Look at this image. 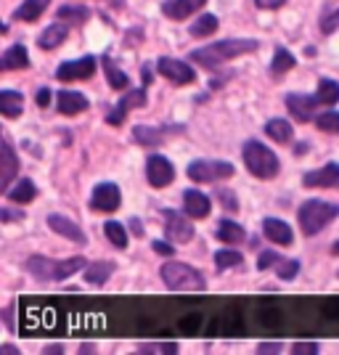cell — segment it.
<instances>
[{"mask_svg":"<svg viewBox=\"0 0 339 355\" xmlns=\"http://www.w3.org/2000/svg\"><path fill=\"white\" fill-rule=\"evenodd\" d=\"M35 98H37V106H48V104H51V90H48V88H40Z\"/></svg>","mask_w":339,"mask_h":355,"instance_id":"47","label":"cell"},{"mask_svg":"<svg viewBox=\"0 0 339 355\" xmlns=\"http://www.w3.org/2000/svg\"><path fill=\"white\" fill-rule=\"evenodd\" d=\"M122 205V193L114 183H98L90 196V209L96 212H114Z\"/></svg>","mask_w":339,"mask_h":355,"instance_id":"9","label":"cell"},{"mask_svg":"<svg viewBox=\"0 0 339 355\" xmlns=\"http://www.w3.org/2000/svg\"><path fill=\"white\" fill-rule=\"evenodd\" d=\"M331 250H334V254H339V241L334 244V247H331Z\"/></svg>","mask_w":339,"mask_h":355,"instance_id":"56","label":"cell"},{"mask_svg":"<svg viewBox=\"0 0 339 355\" xmlns=\"http://www.w3.org/2000/svg\"><path fill=\"white\" fill-rule=\"evenodd\" d=\"M141 106H146V90L144 88L128 90V96H122V101L117 104V109L106 114V122H109V125H119L130 109H141Z\"/></svg>","mask_w":339,"mask_h":355,"instance_id":"12","label":"cell"},{"mask_svg":"<svg viewBox=\"0 0 339 355\" xmlns=\"http://www.w3.org/2000/svg\"><path fill=\"white\" fill-rule=\"evenodd\" d=\"M0 218L8 223V220H21L24 215H14V209H0Z\"/></svg>","mask_w":339,"mask_h":355,"instance_id":"49","label":"cell"},{"mask_svg":"<svg viewBox=\"0 0 339 355\" xmlns=\"http://www.w3.org/2000/svg\"><path fill=\"white\" fill-rule=\"evenodd\" d=\"M93 350H96L93 345H82V347H80V353H93Z\"/></svg>","mask_w":339,"mask_h":355,"instance_id":"55","label":"cell"},{"mask_svg":"<svg viewBox=\"0 0 339 355\" xmlns=\"http://www.w3.org/2000/svg\"><path fill=\"white\" fill-rule=\"evenodd\" d=\"M157 69L173 85H191L193 80H196V72L191 69V64H186V61L180 59H170V56H162V59L157 61Z\"/></svg>","mask_w":339,"mask_h":355,"instance_id":"6","label":"cell"},{"mask_svg":"<svg viewBox=\"0 0 339 355\" xmlns=\"http://www.w3.org/2000/svg\"><path fill=\"white\" fill-rule=\"evenodd\" d=\"M6 193H8V199L16 202V205H27V202H32V199L37 196V189H35V183H32V180L21 178V180H19L16 186H11Z\"/></svg>","mask_w":339,"mask_h":355,"instance_id":"25","label":"cell"},{"mask_svg":"<svg viewBox=\"0 0 339 355\" xmlns=\"http://www.w3.org/2000/svg\"><path fill=\"white\" fill-rule=\"evenodd\" d=\"M257 350H260V353H281L284 345H281V342H263Z\"/></svg>","mask_w":339,"mask_h":355,"instance_id":"46","label":"cell"},{"mask_svg":"<svg viewBox=\"0 0 339 355\" xmlns=\"http://www.w3.org/2000/svg\"><path fill=\"white\" fill-rule=\"evenodd\" d=\"M295 56L286 51V48H276V53H273V64H270V74H286L289 69H295Z\"/></svg>","mask_w":339,"mask_h":355,"instance_id":"32","label":"cell"},{"mask_svg":"<svg viewBox=\"0 0 339 355\" xmlns=\"http://www.w3.org/2000/svg\"><path fill=\"white\" fill-rule=\"evenodd\" d=\"M164 234L173 244H189L196 231L186 215H180L175 209H167L164 212Z\"/></svg>","mask_w":339,"mask_h":355,"instance_id":"7","label":"cell"},{"mask_svg":"<svg viewBox=\"0 0 339 355\" xmlns=\"http://www.w3.org/2000/svg\"><path fill=\"white\" fill-rule=\"evenodd\" d=\"M45 353H64V347L61 345H51V347H45Z\"/></svg>","mask_w":339,"mask_h":355,"instance_id":"52","label":"cell"},{"mask_svg":"<svg viewBox=\"0 0 339 355\" xmlns=\"http://www.w3.org/2000/svg\"><path fill=\"white\" fill-rule=\"evenodd\" d=\"M144 85H148V83H151V77H154V74H151V69H148V67H144Z\"/></svg>","mask_w":339,"mask_h":355,"instance_id":"51","label":"cell"},{"mask_svg":"<svg viewBox=\"0 0 339 355\" xmlns=\"http://www.w3.org/2000/svg\"><path fill=\"white\" fill-rule=\"evenodd\" d=\"M16 170H19V162H16V154L8 141H3V180H0V189L8 191L11 189V180H14Z\"/></svg>","mask_w":339,"mask_h":355,"instance_id":"22","label":"cell"},{"mask_svg":"<svg viewBox=\"0 0 339 355\" xmlns=\"http://www.w3.org/2000/svg\"><path fill=\"white\" fill-rule=\"evenodd\" d=\"M286 0H254V6H260V8H281Z\"/></svg>","mask_w":339,"mask_h":355,"instance_id":"48","label":"cell"},{"mask_svg":"<svg viewBox=\"0 0 339 355\" xmlns=\"http://www.w3.org/2000/svg\"><path fill=\"white\" fill-rule=\"evenodd\" d=\"M236 173V167L231 162H220V159H196L189 164V178L196 183H215V180H225Z\"/></svg>","mask_w":339,"mask_h":355,"instance_id":"5","label":"cell"},{"mask_svg":"<svg viewBox=\"0 0 339 355\" xmlns=\"http://www.w3.org/2000/svg\"><path fill=\"white\" fill-rule=\"evenodd\" d=\"M218 239L225 241V244H241V241L247 239V234H244V228H241L238 223L223 220L220 225H218Z\"/></svg>","mask_w":339,"mask_h":355,"instance_id":"29","label":"cell"},{"mask_svg":"<svg viewBox=\"0 0 339 355\" xmlns=\"http://www.w3.org/2000/svg\"><path fill=\"white\" fill-rule=\"evenodd\" d=\"M318 96H305V93H289L286 96V109L297 122H310L318 112Z\"/></svg>","mask_w":339,"mask_h":355,"instance_id":"10","label":"cell"},{"mask_svg":"<svg viewBox=\"0 0 339 355\" xmlns=\"http://www.w3.org/2000/svg\"><path fill=\"white\" fill-rule=\"evenodd\" d=\"M205 3L207 0H164L162 14L170 16V19H175V21H183V19H189L193 11H199Z\"/></svg>","mask_w":339,"mask_h":355,"instance_id":"15","label":"cell"},{"mask_svg":"<svg viewBox=\"0 0 339 355\" xmlns=\"http://www.w3.org/2000/svg\"><path fill=\"white\" fill-rule=\"evenodd\" d=\"M315 125L324 130V133H339V112H326L315 117Z\"/></svg>","mask_w":339,"mask_h":355,"instance_id":"38","label":"cell"},{"mask_svg":"<svg viewBox=\"0 0 339 355\" xmlns=\"http://www.w3.org/2000/svg\"><path fill=\"white\" fill-rule=\"evenodd\" d=\"M103 234H106V239H109L117 250H125V247H128V231H125V225H122V223L109 220L106 225H103Z\"/></svg>","mask_w":339,"mask_h":355,"instance_id":"34","label":"cell"},{"mask_svg":"<svg viewBox=\"0 0 339 355\" xmlns=\"http://www.w3.org/2000/svg\"><path fill=\"white\" fill-rule=\"evenodd\" d=\"M159 273H162V282L167 284V289H173V292H202V289H207L205 276L186 263L170 260V263H164Z\"/></svg>","mask_w":339,"mask_h":355,"instance_id":"4","label":"cell"},{"mask_svg":"<svg viewBox=\"0 0 339 355\" xmlns=\"http://www.w3.org/2000/svg\"><path fill=\"white\" fill-rule=\"evenodd\" d=\"M48 225H51L56 234H61L64 239L74 241V244H85V234H82L80 225L72 223L69 218H64V215H51V218H48Z\"/></svg>","mask_w":339,"mask_h":355,"instance_id":"17","label":"cell"},{"mask_svg":"<svg viewBox=\"0 0 339 355\" xmlns=\"http://www.w3.org/2000/svg\"><path fill=\"white\" fill-rule=\"evenodd\" d=\"M56 104H59L61 114L74 117V114H80V112L88 109V98L82 93H77V90H61L59 96H56Z\"/></svg>","mask_w":339,"mask_h":355,"instance_id":"16","label":"cell"},{"mask_svg":"<svg viewBox=\"0 0 339 355\" xmlns=\"http://www.w3.org/2000/svg\"><path fill=\"white\" fill-rule=\"evenodd\" d=\"M263 234H266L268 241H273V244H279V247H289V244L295 241V234H292L289 223L279 220V218H268V220L263 223Z\"/></svg>","mask_w":339,"mask_h":355,"instance_id":"14","label":"cell"},{"mask_svg":"<svg viewBox=\"0 0 339 355\" xmlns=\"http://www.w3.org/2000/svg\"><path fill=\"white\" fill-rule=\"evenodd\" d=\"M112 273H114V263L101 260V263H93V266L85 268V282L101 286V284H106V279H109Z\"/></svg>","mask_w":339,"mask_h":355,"instance_id":"27","label":"cell"},{"mask_svg":"<svg viewBox=\"0 0 339 355\" xmlns=\"http://www.w3.org/2000/svg\"><path fill=\"white\" fill-rule=\"evenodd\" d=\"M85 268V260L82 257H72V260H64V263H56V282L61 279H67V276H72L77 270H82Z\"/></svg>","mask_w":339,"mask_h":355,"instance_id":"36","label":"cell"},{"mask_svg":"<svg viewBox=\"0 0 339 355\" xmlns=\"http://www.w3.org/2000/svg\"><path fill=\"white\" fill-rule=\"evenodd\" d=\"M257 45L260 43H257V40H250V37H244V40H220V43H212V45H207V48L193 51L191 61L199 64V67H205V69H218L223 61L236 59V56H244V53L257 51Z\"/></svg>","mask_w":339,"mask_h":355,"instance_id":"1","label":"cell"},{"mask_svg":"<svg viewBox=\"0 0 339 355\" xmlns=\"http://www.w3.org/2000/svg\"><path fill=\"white\" fill-rule=\"evenodd\" d=\"M133 228H135V236H144V231H141V223L133 220Z\"/></svg>","mask_w":339,"mask_h":355,"instance_id":"54","label":"cell"},{"mask_svg":"<svg viewBox=\"0 0 339 355\" xmlns=\"http://www.w3.org/2000/svg\"><path fill=\"white\" fill-rule=\"evenodd\" d=\"M266 133L268 138H273L276 144H289L292 141V135H295V130H292V125L286 122V119H270L266 125Z\"/></svg>","mask_w":339,"mask_h":355,"instance_id":"26","label":"cell"},{"mask_svg":"<svg viewBox=\"0 0 339 355\" xmlns=\"http://www.w3.org/2000/svg\"><path fill=\"white\" fill-rule=\"evenodd\" d=\"M292 350L297 355H315L318 353V342H297Z\"/></svg>","mask_w":339,"mask_h":355,"instance_id":"42","label":"cell"},{"mask_svg":"<svg viewBox=\"0 0 339 355\" xmlns=\"http://www.w3.org/2000/svg\"><path fill=\"white\" fill-rule=\"evenodd\" d=\"M0 350H3V353H19V350H16L14 345H3V347H0Z\"/></svg>","mask_w":339,"mask_h":355,"instance_id":"53","label":"cell"},{"mask_svg":"<svg viewBox=\"0 0 339 355\" xmlns=\"http://www.w3.org/2000/svg\"><path fill=\"white\" fill-rule=\"evenodd\" d=\"M276 270H279V276L284 282H292L297 273H299V263H297V260H279V263H276Z\"/></svg>","mask_w":339,"mask_h":355,"instance_id":"39","label":"cell"},{"mask_svg":"<svg viewBox=\"0 0 339 355\" xmlns=\"http://www.w3.org/2000/svg\"><path fill=\"white\" fill-rule=\"evenodd\" d=\"M103 72H106V80H109V85L114 90H125L130 85V80H128V74L117 69V64L109 59V56H103Z\"/></svg>","mask_w":339,"mask_h":355,"instance_id":"28","label":"cell"},{"mask_svg":"<svg viewBox=\"0 0 339 355\" xmlns=\"http://www.w3.org/2000/svg\"><path fill=\"white\" fill-rule=\"evenodd\" d=\"M302 183L308 189H339V162H329L321 170H313Z\"/></svg>","mask_w":339,"mask_h":355,"instance_id":"13","label":"cell"},{"mask_svg":"<svg viewBox=\"0 0 339 355\" xmlns=\"http://www.w3.org/2000/svg\"><path fill=\"white\" fill-rule=\"evenodd\" d=\"M318 101H321L324 106L337 104V101H339V83L329 80V77L318 80Z\"/></svg>","mask_w":339,"mask_h":355,"instance_id":"33","label":"cell"},{"mask_svg":"<svg viewBox=\"0 0 339 355\" xmlns=\"http://www.w3.org/2000/svg\"><path fill=\"white\" fill-rule=\"evenodd\" d=\"M146 178L154 189H164V186H170L175 180V167H173L170 159L154 154V157H148L146 162Z\"/></svg>","mask_w":339,"mask_h":355,"instance_id":"8","label":"cell"},{"mask_svg":"<svg viewBox=\"0 0 339 355\" xmlns=\"http://www.w3.org/2000/svg\"><path fill=\"white\" fill-rule=\"evenodd\" d=\"M96 72V59L93 56H82V59L74 61H64L59 69H56V77L61 83H74V80H88Z\"/></svg>","mask_w":339,"mask_h":355,"instance_id":"11","label":"cell"},{"mask_svg":"<svg viewBox=\"0 0 339 355\" xmlns=\"http://www.w3.org/2000/svg\"><path fill=\"white\" fill-rule=\"evenodd\" d=\"M24 67H30V53H27V48L21 43L11 45V48L3 53V59H0V69H6V72H11V69H24Z\"/></svg>","mask_w":339,"mask_h":355,"instance_id":"20","label":"cell"},{"mask_svg":"<svg viewBox=\"0 0 339 355\" xmlns=\"http://www.w3.org/2000/svg\"><path fill=\"white\" fill-rule=\"evenodd\" d=\"M244 164L254 178L260 180H270V178L279 175V157L260 141H247L244 144Z\"/></svg>","mask_w":339,"mask_h":355,"instance_id":"3","label":"cell"},{"mask_svg":"<svg viewBox=\"0 0 339 355\" xmlns=\"http://www.w3.org/2000/svg\"><path fill=\"white\" fill-rule=\"evenodd\" d=\"M141 353H177V342H148L138 347Z\"/></svg>","mask_w":339,"mask_h":355,"instance_id":"40","label":"cell"},{"mask_svg":"<svg viewBox=\"0 0 339 355\" xmlns=\"http://www.w3.org/2000/svg\"><path fill=\"white\" fill-rule=\"evenodd\" d=\"M279 260L281 257L276 254V252H263V254H260V260H257V268H260V270H266V268L276 266Z\"/></svg>","mask_w":339,"mask_h":355,"instance_id":"43","label":"cell"},{"mask_svg":"<svg viewBox=\"0 0 339 355\" xmlns=\"http://www.w3.org/2000/svg\"><path fill=\"white\" fill-rule=\"evenodd\" d=\"M151 247H154L157 254H162V257H170V254H173V244H167V241H154Z\"/></svg>","mask_w":339,"mask_h":355,"instance_id":"45","label":"cell"},{"mask_svg":"<svg viewBox=\"0 0 339 355\" xmlns=\"http://www.w3.org/2000/svg\"><path fill=\"white\" fill-rule=\"evenodd\" d=\"M220 199H223V205H225V209H228V212H234V209L238 207L236 196L228 191V189H220Z\"/></svg>","mask_w":339,"mask_h":355,"instance_id":"44","label":"cell"},{"mask_svg":"<svg viewBox=\"0 0 339 355\" xmlns=\"http://www.w3.org/2000/svg\"><path fill=\"white\" fill-rule=\"evenodd\" d=\"M67 35H69V27H67L64 21H53V24L45 27L43 35L37 37V45H40L43 51H53V48H59V45L67 40Z\"/></svg>","mask_w":339,"mask_h":355,"instance_id":"19","label":"cell"},{"mask_svg":"<svg viewBox=\"0 0 339 355\" xmlns=\"http://www.w3.org/2000/svg\"><path fill=\"white\" fill-rule=\"evenodd\" d=\"M339 218V205L324 202V199H308L299 207V228L305 236H315L318 231H324L331 220Z\"/></svg>","mask_w":339,"mask_h":355,"instance_id":"2","label":"cell"},{"mask_svg":"<svg viewBox=\"0 0 339 355\" xmlns=\"http://www.w3.org/2000/svg\"><path fill=\"white\" fill-rule=\"evenodd\" d=\"M183 207H186V215L189 218H196V220H202L209 215V199H207L202 191H189L183 193Z\"/></svg>","mask_w":339,"mask_h":355,"instance_id":"18","label":"cell"},{"mask_svg":"<svg viewBox=\"0 0 339 355\" xmlns=\"http://www.w3.org/2000/svg\"><path fill=\"white\" fill-rule=\"evenodd\" d=\"M3 321H6V326H8L11 331L16 329L14 326V311H11V308H6V311H3Z\"/></svg>","mask_w":339,"mask_h":355,"instance_id":"50","label":"cell"},{"mask_svg":"<svg viewBox=\"0 0 339 355\" xmlns=\"http://www.w3.org/2000/svg\"><path fill=\"white\" fill-rule=\"evenodd\" d=\"M241 254H238L236 250H220L215 252V263H218V268H234V266H241Z\"/></svg>","mask_w":339,"mask_h":355,"instance_id":"37","label":"cell"},{"mask_svg":"<svg viewBox=\"0 0 339 355\" xmlns=\"http://www.w3.org/2000/svg\"><path fill=\"white\" fill-rule=\"evenodd\" d=\"M27 270L35 279H40V282H56V263L48 260V257H40V254L30 257L27 260Z\"/></svg>","mask_w":339,"mask_h":355,"instance_id":"21","label":"cell"},{"mask_svg":"<svg viewBox=\"0 0 339 355\" xmlns=\"http://www.w3.org/2000/svg\"><path fill=\"white\" fill-rule=\"evenodd\" d=\"M48 3H51V0H24L14 11V19L16 21H35V19L43 16V11L48 8Z\"/></svg>","mask_w":339,"mask_h":355,"instance_id":"23","label":"cell"},{"mask_svg":"<svg viewBox=\"0 0 339 355\" xmlns=\"http://www.w3.org/2000/svg\"><path fill=\"white\" fill-rule=\"evenodd\" d=\"M133 135H135V141H138V144H144V146H148V148L162 146V141H164L162 130H157V128H146V125H138V128L133 130Z\"/></svg>","mask_w":339,"mask_h":355,"instance_id":"30","label":"cell"},{"mask_svg":"<svg viewBox=\"0 0 339 355\" xmlns=\"http://www.w3.org/2000/svg\"><path fill=\"white\" fill-rule=\"evenodd\" d=\"M218 27H220L218 16H215V14H205V16H199V19H196V21L191 24V35H193V37H209L212 32H218Z\"/></svg>","mask_w":339,"mask_h":355,"instance_id":"31","label":"cell"},{"mask_svg":"<svg viewBox=\"0 0 339 355\" xmlns=\"http://www.w3.org/2000/svg\"><path fill=\"white\" fill-rule=\"evenodd\" d=\"M59 19H64V21H74V24H82L85 19L90 16V11L85 8V6H61L59 8Z\"/></svg>","mask_w":339,"mask_h":355,"instance_id":"35","label":"cell"},{"mask_svg":"<svg viewBox=\"0 0 339 355\" xmlns=\"http://www.w3.org/2000/svg\"><path fill=\"white\" fill-rule=\"evenodd\" d=\"M337 27H339V11L329 14L324 21H321V32H324V35H331V32L337 30Z\"/></svg>","mask_w":339,"mask_h":355,"instance_id":"41","label":"cell"},{"mask_svg":"<svg viewBox=\"0 0 339 355\" xmlns=\"http://www.w3.org/2000/svg\"><path fill=\"white\" fill-rule=\"evenodd\" d=\"M21 109H24L21 93H14V90H3V93H0V112H3V117H8V119L19 117Z\"/></svg>","mask_w":339,"mask_h":355,"instance_id":"24","label":"cell"}]
</instances>
